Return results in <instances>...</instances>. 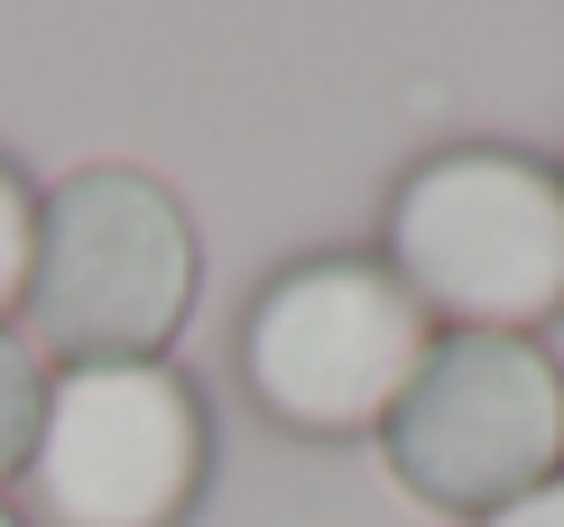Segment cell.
<instances>
[{
    "instance_id": "1",
    "label": "cell",
    "mask_w": 564,
    "mask_h": 527,
    "mask_svg": "<svg viewBox=\"0 0 564 527\" xmlns=\"http://www.w3.org/2000/svg\"><path fill=\"white\" fill-rule=\"evenodd\" d=\"M195 287L204 241L167 176L102 158L37 185V259L19 297V333L37 343V362H167V343L195 315Z\"/></svg>"
},
{
    "instance_id": "2",
    "label": "cell",
    "mask_w": 564,
    "mask_h": 527,
    "mask_svg": "<svg viewBox=\"0 0 564 527\" xmlns=\"http://www.w3.org/2000/svg\"><path fill=\"white\" fill-rule=\"evenodd\" d=\"M380 259L435 333H546L564 315V176L490 139L435 149L389 185Z\"/></svg>"
},
{
    "instance_id": "3",
    "label": "cell",
    "mask_w": 564,
    "mask_h": 527,
    "mask_svg": "<svg viewBox=\"0 0 564 527\" xmlns=\"http://www.w3.org/2000/svg\"><path fill=\"white\" fill-rule=\"evenodd\" d=\"M435 324L389 278L380 250H315L288 259L241 315V389L288 435H380L408 398Z\"/></svg>"
},
{
    "instance_id": "4",
    "label": "cell",
    "mask_w": 564,
    "mask_h": 527,
    "mask_svg": "<svg viewBox=\"0 0 564 527\" xmlns=\"http://www.w3.org/2000/svg\"><path fill=\"white\" fill-rule=\"evenodd\" d=\"M380 463L416 509L481 527L564 472V362L536 333H435L380 426Z\"/></svg>"
},
{
    "instance_id": "5",
    "label": "cell",
    "mask_w": 564,
    "mask_h": 527,
    "mask_svg": "<svg viewBox=\"0 0 564 527\" xmlns=\"http://www.w3.org/2000/svg\"><path fill=\"white\" fill-rule=\"evenodd\" d=\"M214 472V417L176 362H93L46 379L29 499L46 527H185Z\"/></svg>"
},
{
    "instance_id": "6",
    "label": "cell",
    "mask_w": 564,
    "mask_h": 527,
    "mask_svg": "<svg viewBox=\"0 0 564 527\" xmlns=\"http://www.w3.org/2000/svg\"><path fill=\"white\" fill-rule=\"evenodd\" d=\"M46 370L37 362V343L19 324H0V482H19L29 472V453H37V417H46Z\"/></svg>"
},
{
    "instance_id": "7",
    "label": "cell",
    "mask_w": 564,
    "mask_h": 527,
    "mask_svg": "<svg viewBox=\"0 0 564 527\" xmlns=\"http://www.w3.org/2000/svg\"><path fill=\"white\" fill-rule=\"evenodd\" d=\"M29 259H37V185L0 158V324L29 297Z\"/></svg>"
},
{
    "instance_id": "8",
    "label": "cell",
    "mask_w": 564,
    "mask_h": 527,
    "mask_svg": "<svg viewBox=\"0 0 564 527\" xmlns=\"http://www.w3.org/2000/svg\"><path fill=\"white\" fill-rule=\"evenodd\" d=\"M481 527H564V472L546 491H528V499H509V509H490Z\"/></svg>"
},
{
    "instance_id": "9",
    "label": "cell",
    "mask_w": 564,
    "mask_h": 527,
    "mask_svg": "<svg viewBox=\"0 0 564 527\" xmlns=\"http://www.w3.org/2000/svg\"><path fill=\"white\" fill-rule=\"evenodd\" d=\"M0 527H29V518H19V499H0Z\"/></svg>"
}]
</instances>
